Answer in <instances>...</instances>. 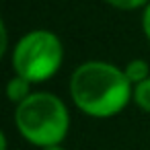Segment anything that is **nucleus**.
Wrapping results in <instances>:
<instances>
[{"label":"nucleus","instance_id":"nucleus-1","mask_svg":"<svg viewBox=\"0 0 150 150\" xmlns=\"http://www.w3.org/2000/svg\"><path fill=\"white\" fill-rule=\"evenodd\" d=\"M68 93L80 113L93 119H111L132 103L134 84L127 80L123 66L107 60H86L72 70Z\"/></svg>","mask_w":150,"mask_h":150},{"label":"nucleus","instance_id":"nucleus-4","mask_svg":"<svg viewBox=\"0 0 150 150\" xmlns=\"http://www.w3.org/2000/svg\"><path fill=\"white\" fill-rule=\"evenodd\" d=\"M33 93V82H29L27 78L19 76V74H13L6 82V97L8 101L17 107L19 103H23L29 95Z\"/></svg>","mask_w":150,"mask_h":150},{"label":"nucleus","instance_id":"nucleus-5","mask_svg":"<svg viewBox=\"0 0 150 150\" xmlns=\"http://www.w3.org/2000/svg\"><path fill=\"white\" fill-rule=\"evenodd\" d=\"M123 72H125L127 80L136 86V84H140L142 80L150 78V64H148V60H144V58H132V60L125 62Z\"/></svg>","mask_w":150,"mask_h":150},{"label":"nucleus","instance_id":"nucleus-8","mask_svg":"<svg viewBox=\"0 0 150 150\" xmlns=\"http://www.w3.org/2000/svg\"><path fill=\"white\" fill-rule=\"evenodd\" d=\"M140 27H142V33L146 37V41L150 43V2L144 6L142 11V19H140Z\"/></svg>","mask_w":150,"mask_h":150},{"label":"nucleus","instance_id":"nucleus-6","mask_svg":"<svg viewBox=\"0 0 150 150\" xmlns=\"http://www.w3.org/2000/svg\"><path fill=\"white\" fill-rule=\"evenodd\" d=\"M132 103H134L140 111H144V113L150 115V78H146V80H142L140 84L134 86Z\"/></svg>","mask_w":150,"mask_h":150},{"label":"nucleus","instance_id":"nucleus-10","mask_svg":"<svg viewBox=\"0 0 150 150\" xmlns=\"http://www.w3.org/2000/svg\"><path fill=\"white\" fill-rule=\"evenodd\" d=\"M39 150H66L62 144H56V146H47V148H39Z\"/></svg>","mask_w":150,"mask_h":150},{"label":"nucleus","instance_id":"nucleus-9","mask_svg":"<svg viewBox=\"0 0 150 150\" xmlns=\"http://www.w3.org/2000/svg\"><path fill=\"white\" fill-rule=\"evenodd\" d=\"M11 54L8 50V29H6V23L2 21L0 23V56H6Z\"/></svg>","mask_w":150,"mask_h":150},{"label":"nucleus","instance_id":"nucleus-7","mask_svg":"<svg viewBox=\"0 0 150 150\" xmlns=\"http://www.w3.org/2000/svg\"><path fill=\"white\" fill-rule=\"evenodd\" d=\"M105 2L115 11L132 13V11H144V6L150 2V0H105Z\"/></svg>","mask_w":150,"mask_h":150},{"label":"nucleus","instance_id":"nucleus-2","mask_svg":"<svg viewBox=\"0 0 150 150\" xmlns=\"http://www.w3.org/2000/svg\"><path fill=\"white\" fill-rule=\"evenodd\" d=\"M13 117L21 138L35 148L62 144L68 138L72 123L66 101L50 91H33L15 107Z\"/></svg>","mask_w":150,"mask_h":150},{"label":"nucleus","instance_id":"nucleus-3","mask_svg":"<svg viewBox=\"0 0 150 150\" xmlns=\"http://www.w3.org/2000/svg\"><path fill=\"white\" fill-rule=\"evenodd\" d=\"M64 58V43L52 29H31L23 33L8 54L13 74H19L33 84L52 80L62 70Z\"/></svg>","mask_w":150,"mask_h":150}]
</instances>
